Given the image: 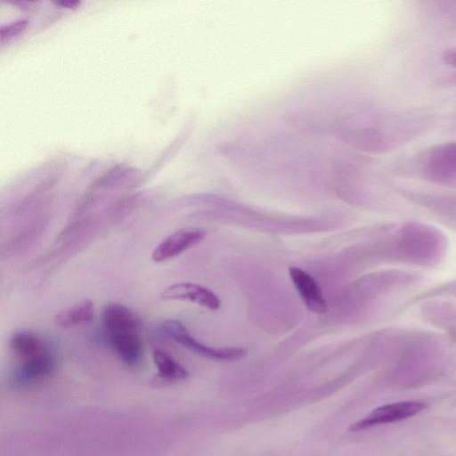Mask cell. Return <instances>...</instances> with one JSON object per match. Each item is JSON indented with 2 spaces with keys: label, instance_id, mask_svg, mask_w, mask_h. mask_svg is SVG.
<instances>
[{
  "label": "cell",
  "instance_id": "obj_1",
  "mask_svg": "<svg viewBox=\"0 0 456 456\" xmlns=\"http://www.w3.org/2000/svg\"><path fill=\"white\" fill-rule=\"evenodd\" d=\"M441 236L431 226L408 224L400 233L395 244V253L418 263L428 262L441 248Z\"/></svg>",
  "mask_w": 456,
  "mask_h": 456
},
{
  "label": "cell",
  "instance_id": "obj_2",
  "mask_svg": "<svg viewBox=\"0 0 456 456\" xmlns=\"http://www.w3.org/2000/svg\"><path fill=\"white\" fill-rule=\"evenodd\" d=\"M163 332L188 350L200 356L217 361H238L247 355L248 351L241 347L215 348L206 346L191 336L187 328L179 321L167 319L161 324Z\"/></svg>",
  "mask_w": 456,
  "mask_h": 456
},
{
  "label": "cell",
  "instance_id": "obj_3",
  "mask_svg": "<svg viewBox=\"0 0 456 456\" xmlns=\"http://www.w3.org/2000/svg\"><path fill=\"white\" fill-rule=\"evenodd\" d=\"M424 174L436 182L456 179V142L440 144L429 150L422 159Z\"/></svg>",
  "mask_w": 456,
  "mask_h": 456
},
{
  "label": "cell",
  "instance_id": "obj_4",
  "mask_svg": "<svg viewBox=\"0 0 456 456\" xmlns=\"http://www.w3.org/2000/svg\"><path fill=\"white\" fill-rule=\"evenodd\" d=\"M425 408L419 401H403L379 406L366 417L349 427V430L357 432L377 425L403 420L416 415Z\"/></svg>",
  "mask_w": 456,
  "mask_h": 456
},
{
  "label": "cell",
  "instance_id": "obj_5",
  "mask_svg": "<svg viewBox=\"0 0 456 456\" xmlns=\"http://www.w3.org/2000/svg\"><path fill=\"white\" fill-rule=\"evenodd\" d=\"M206 234L207 232L201 228L180 229L167 236L155 247L151 259L156 263H160L173 258L201 242Z\"/></svg>",
  "mask_w": 456,
  "mask_h": 456
},
{
  "label": "cell",
  "instance_id": "obj_6",
  "mask_svg": "<svg viewBox=\"0 0 456 456\" xmlns=\"http://www.w3.org/2000/svg\"><path fill=\"white\" fill-rule=\"evenodd\" d=\"M160 298L166 301H190L212 311L221 306L220 299L210 289L189 281L169 285L160 293Z\"/></svg>",
  "mask_w": 456,
  "mask_h": 456
},
{
  "label": "cell",
  "instance_id": "obj_7",
  "mask_svg": "<svg viewBox=\"0 0 456 456\" xmlns=\"http://www.w3.org/2000/svg\"><path fill=\"white\" fill-rule=\"evenodd\" d=\"M55 367V358L49 348L30 358L20 361L14 370V380L20 385L39 382L51 375Z\"/></svg>",
  "mask_w": 456,
  "mask_h": 456
},
{
  "label": "cell",
  "instance_id": "obj_8",
  "mask_svg": "<svg viewBox=\"0 0 456 456\" xmlns=\"http://www.w3.org/2000/svg\"><path fill=\"white\" fill-rule=\"evenodd\" d=\"M102 321L108 335L137 332L142 326L141 318L120 303H109L102 311Z\"/></svg>",
  "mask_w": 456,
  "mask_h": 456
},
{
  "label": "cell",
  "instance_id": "obj_9",
  "mask_svg": "<svg viewBox=\"0 0 456 456\" xmlns=\"http://www.w3.org/2000/svg\"><path fill=\"white\" fill-rule=\"evenodd\" d=\"M289 273L307 309L318 314L325 313L327 304L314 279L305 271L295 266L289 268Z\"/></svg>",
  "mask_w": 456,
  "mask_h": 456
},
{
  "label": "cell",
  "instance_id": "obj_10",
  "mask_svg": "<svg viewBox=\"0 0 456 456\" xmlns=\"http://www.w3.org/2000/svg\"><path fill=\"white\" fill-rule=\"evenodd\" d=\"M109 342L118 358L126 365H137L142 357V343L137 332L110 334Z\"/></svg>",
  "mask_w": 456,
  "mask_h": 456
},
{
  "label": "cell",
  "instance_id": "obj_11",
  "mask_svg": "<svg viewBox=\"0 0 456 456\" xmlns=\"http://www.w3.org/2000/svg\"><path fill=\"white\" fill-rule=\"evenodd\" d=\"M8 345L11 352L20 361L37 355L48 348L39 335L28 330L14 331L9 338Z\"/></svg>",
  "mask_w": 456,
  "mask_h": 456
},
{
  "label": "cell",
  "instance_id": "obj_12",
  "mask_svg": "<svg viewBox=\"0 0 456 456\" xmlns=\"http://www.w3.org/2000/svg\"><path fill=\"white\" fill-rule=\"evenodd\" d=\"M94 317V305L91 299L85 298L57 313L54 322L61 328L68 329L87 324Z\"/></svg>",
  "mask_w": 456,
  "mask_h": 456
},
{
  "label": "cell",
  "instance_id": "obj_13",
  "mask_svg": "<svg viewBox=\"0 0 456 456\" xmlns=\"http://www.w3.org/2000/svg\"><path fill=\"white\" fill-rule=\"evenodd\" d=\"M152 359L158 370V376L164 380L179 381L188 375L187 370L175 359L161 349L153 351Z\"/></svg>",
  "mask_w": 456,
  "mask_h": 456
},
{
  "label": "cell",
  "instance_id": "obj_14",
  "mask_svg": "<svg viewBox=\"0 0 456 456\" xmlns=\"http://www.w3.org/2000/svg\"><path fill=\"white\" fill-rule=\"evenodd\" d=\"M28 25L27 20H18L0 28V41L4 43L22 32Z\"/></svg>",
  "mask_w": 456,
  "mask_h": 456
},
{
  "label": "cell",
  "instance_id": "obj_15",
  "mask_svg": "<svg viewBox=\"0 0 456 456\" xmlns=\"http://www.w3.org/2000/svg\"><path fill=\"white\" fill-rule=\"evenodd\" d=\"M442 58L447 65L456 69V47L444 51Z\"/></svg>",
  "mask_w": 456,
  "mask_h": 456
},
{
  "label": "cell",
  "instance_id": "obj_16",
  "mask_svg": "<svg viewBox=\"0 0 456 456\" xmlns=\"http://www.w3.org/2000/svg\"><path fill=\"white\" fill-rule=\"evenodd\" d=\"M56 4H61V6H64V7L71 8V7H76L77 4H79V2H77V1H61V2H58Z\"/></svg>",
  "mask_w": 456,
  "mask_h": 456
}]
</instances>
